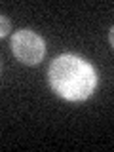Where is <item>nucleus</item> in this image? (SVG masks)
Segmentation results:
<instances>
[{
  "instance_id": "obj_1",
  "label": "nucleus",
  "mask_w": 114,
  "mask_h": 152,
  "mask_svg": "<svg viewBox=\"0 0 114 152\" xmlns=\"http://www.w3.org/2000/svg\"><path fill=\"white\" fill-rule=\"evenodd\" d=\"M48 80L59 97L70 103H80L93 95L97 88V70L84 57L65 53L51 61Z\"/></svg>"
},
{
  "instance_id": "obj_2",
  "label": "nucleus",
  "mask_w": 114,
  "mask_h": 152,
  "mask_svg": "<svg viewBox=\"0 0 114 152\" xmlns=\"http://www.w3.org/2000/svg\"><path fill=\"white\" fill-rule=\"evenodd\" d=\"M12 51L23 65H38L46 55V42L40 34H36L31 28L15 31L12 36Z\"/></svg>"
},
{
  "instance_id": "obj_3",
  "label": "nucleus",
  "mask_w": 114,
  "mask_h": 152,
  "mask_svg": "<svg viewBox=\"0 0 114 152\" xmlns=\"http://www.w3.org/2000/svg\"><path fill=\"white\" fill-rule=\"evenodd\" d=\"M10 28H12V25H10V19L0 13V38L8 36L10 34Z\"/></svg>"
}]
</instances>
